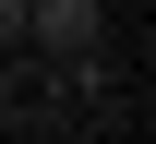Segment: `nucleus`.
Listing matches in <instances>:
<instances>
[{
	"label": "nucleus",
	"instance_id": "1",
	"mask_svg": "<svg viewBox=\"0 0 156 144\" xmlns=\"http://www.w3.org/2000/svg\"><path fill=\"white\" fill-rule=\"evenodd\" d=\"M24 36L60 48V60H84V48H96V0H24Z\"/></svg>",
	"mask_w": 156,
	"mask_h": 144
}]
</instances>
